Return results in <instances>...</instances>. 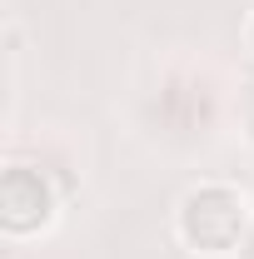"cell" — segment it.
<instances>
[{
	"mask_svg": "<svg viewBox=\"0 0 254 259\" xmlns=\"http://www.w3.org/2000/svg\"><path fill=\"white\" fill-rule=\"evenodd\" d=\"M175 234L190 254H204V259L234 254L249 234V199L234 185H220V180L194 185L175 209Z\"/></svg>",
	"mask_w": 254,
	"mask_h": 259,
	"instance_id": "cell-1",
	"label": "cell"
},
{
	"mask_svg": "<svg viewBox=\"0 0 254 259\" xmlns=\"http://www.w3.org/2000/svg\"><path fill=\"white\" fill-rule=\"evenodd\" d=\"M244 45L254 50V10H249V20H244Z\"/></svg>",
	"mask_w": 254,
	"mask_h": 259,
	"instance_id": "cell-3",
	"label": "cell"
},
{
	"mask_svg": "<svg viewBox=\"0 0 254 259\" xmlns=\"http://www.w3.org/2000/svg\"><path fill=\"white\" fill-rule=\"evenodd\" d=\"M50 220H55V190H50L45 169L10 164L0 175V225H5V234L25 239L35 229H45Z\"/></svg>",
	"mask_w": 254,
	"mask_h": 259,
	"instance_id": "cell-2",
	"label": "cell"
}]
</instances>
